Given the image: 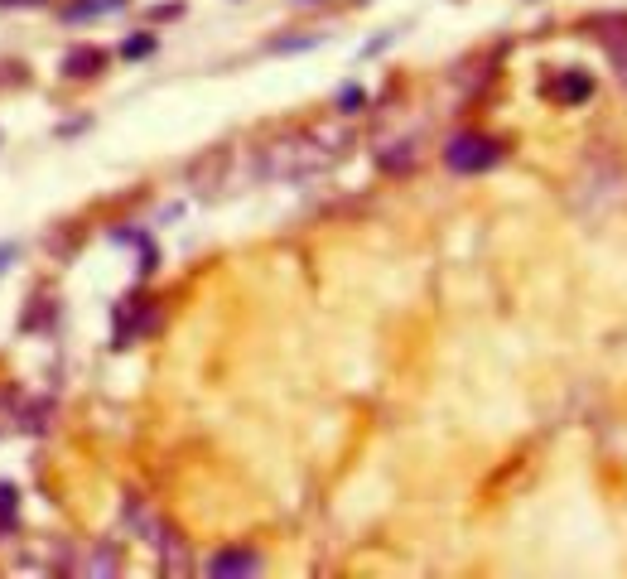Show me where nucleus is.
I'll use <instances>...</instances> for the list:
<instances>
[{
  "mask_svg": "<svg viewBox=\"0 0 627 579\" xmlns=\"http://www.w3.org/2000/svg\"><path fill=\"white\" fill-rule=\"evenodd\" d=\"M497 160H502V140L478 136V131H464V136H454L444 145V165L454 169V174H483Z\"/></svg>",
  "mask_w": 627,
  "mask_h": 579,
  "instance_id": "1",
  "label": "nucleus"
},
{
  "mask_svg": "<svg viewBox=\"0 0 627 579\" xmlns=\"http://www.w3.org/2000/svg\"><path fill=\"white\" fill-rule=\"evenodd\" d=\"M382 169H410V145H396L382 155Z\"/></svg>",
  "mask_w": 627,
  "mask_h": 579,
  "instance_id": "9",
  "label": "nucleus"
},
{
  "mask_svg": "<svg viewBox=\"0 0 627 579\" xmlns=\"http://www.w3.org/2000/svg\"><path fill=\"white\" fill-rule=\"evenodd\" d=\"M126 0H82V5H68L63 10V20L68 25H82V20H102V15H116Z\"/></svg>",
  "mask_w": 627,
  "mask_h": 579,
  "instance_id": "6",
  "label": "nucleus"
},
{
  "mask_svg": "<svg viewBox=\"0 0 627 579\" xmlns=\"http://www.w3.org/2000/svg\"><path fill=\"white\" fill-rule=\"evenodd\" d=\"M102 68H107V54H102V49H73V54L63 58V78H73V83L97 78Z\"/></svg>",
  "mask_w": 627,
  "mask_h": 579,
  "instance_id": "5",
  "label": "nucleus"
},
{
  "mask_svg": "<svg viewBox=\"0 0 627 579\" xmlns=\"http://www.w3.org/2000/svg\"><path fill=\"white\" fill-rule=\"evenodd\" d=\"M5 420H10L15 430L39 435V430L49 425V406H44V401H29V396H10V401H5Z\"/></svg>",
  "mask_w": 627,
  "mask_h": 579,
  "instance_id": "3",
  "label": "nucleus"
},
{
  "mask_svg": "<svg viewBox=\"0 0 627 579\" xmlns=\"http://www.w3.org/2000/svg\"><path fill=\"white\" fill-rule=\"evenodd\" d=\"M338 107H343V111L362 107V87H348V92H338Z\"/></svg>",
  "mask_w": 627,
  "mask_h": 579,
  "instance_id": "10",
  "label": "nucleus"
},
{
  "mask_svg": "<svg viewBox=\"0 0 627 579\" xmlns=\"http://www.w3.org/2000/svg\"><path fill=\"white\" fill-rule=\"evenodd\" d=\"M546 97L550 102H560V107L589 102V97H594V78H589L584 68H574V73H555V78L546 83Z\"/></svg>",
  "mask_w": 627,
  "mask_h": 579,
  "instance_id": "2",
  "label": "nucleus"
},
{
  "mask_svg": "<svg viewBox=\"0 0 627 579\" xmlns=\"http://www.w3.org/2000/svg\"><path fill=\"white\" fill-rule=\"evenodd\" d=\"M261 570V555L251 551H218L208 560V575L213 579H237V575H256Z\"/></svg>",
  "mask_w": 627,
  "mask_h": 579,
  "instance_id": "4",
  "label": "nucleus"
},
{
  "mask_svg": "<svg viewBox=\"0 0 627 579\" xmlns=\"http://www.w3.org/2000/svg\"><path fill=\"white\" fill-rule=\"evenodd\" d=\"M15 517H20V493L10 483H0V531H10Z\"/></svg>",
  "mask_w": 627,
  "mask_h": 579,
  "instance_id": "8",
  "label": "nucleus"
},
{
  "mask_svg": "<svg viewBox=\"0 0 627 579\" xmlns=\"http://www.w3.org/2000/svg\"><path fill=\"white\" fill-rule=\"evenodd\" d=\"M0 5H44V0H0Z\"/></svg>",
  "mask_w": 627,
  "mask_h": 579,
  "instance_id": "12",
  "label": "nucleus"
},
{
  "mask_svg": "<svg viewBox=\"0 0 627 579\" xmlns=\"http://www.w3.org/2000/svg\"><path fill=\"white\" fill-rule=\"evenodd\" d=\"M155 49H160V39L140 29V34H131V39L121 44V58H150V54H155Z\"/></svg>",
  "mask_w": 627,
  "mask_h": 579,
  "instance_id": "7",
  "label": "nucleus"
},
{
  "mask_svg": "<svg viewBox=\"0 0 627 579\" xmlns=\"http://www.w3.org/2000/svg\"><path fill=\"white\" fill-rule=\"evenodd\" d=\"M10 261H15V247H10V242H0V271H5Z\"/></svg>",
  "mask_w": 627,
  "mask_h": 579,
  "instance_id": "11",
  "label": "nucleus"
}]
</instances>
